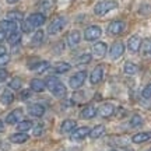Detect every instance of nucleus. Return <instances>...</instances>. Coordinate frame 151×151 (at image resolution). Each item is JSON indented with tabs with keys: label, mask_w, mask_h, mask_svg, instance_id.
<instances>
[{
	"label": "nucleus",
	"mask_w": 151,
	"mask_h": 151,
	"mask_svg": "<svg viewBox=\"0 0 151 151\" xmlns=\"http://www.w3.org/2000/svg\"><path fill=\"white\" fill-rule=\"evenodd\" d=\"M116 7H118L116 0H104V1L98 3V4L94 7V13H95L97 16H104V14L109 13L111 10L116 9Z\"/></svg>",
	"instance_id": "obj_1"
},
{
	"label": "nucleus",
	"mask_w": 151,
	"mask_h": 151,
	"mask_svg": "<svg viewBox=\"0 0 151 151\" xmlns=\"http://www.w3.org/2000/svg\"><path fill=\"white\" fill-rule=\"evenodd\" d=\"M65 27H66V18L65 17H56L53 21L49 24L48 32L50 34V35H56V34L60 32Z\"/></svg>",
	"instance_id": "obj_2"
},
{
	"label": "nucleus",
	"mask_w": 151,
	"mask_h": 151,
	"mask_svg": "<svg viewBox=\"0 0 151 151\" xmlns=\"http://www.w3.org/2000/svg\"><path fill=\"white\" fill-rule=\"evenodd\" d=\"M27 21L29 22V24H31V27L35 29V28H39L41 25L45 24L46 17H45V14H42V13H34V14H31V16L27 18Z\"/></svg>",
	"instance_id": "obj_3"
},
{
	"label": "nucleus",
	"mask_w": 151,
	"mask_h": 151,
	"mask_svg": "<svg viewBox=\"0 0 151 151\" xmlns=\"http://www.w3.org/2000/svg\"><path fill=\"white\" fill-rule=\"evenodd\" d=\"M101 34H102V29L98 25H91L86 29L84 38H86V41H97L98 38L101 37Z\"/></svg>",
	"instance_id": "obj_4"
},
{
	"label": "nucleus",
	"mask_w": 151,
	"mask_h": 151,
	"mask_svg": "<svg viewBox=\"0 0 151 151\" xmlns=\"http://www.w3.org/2000/svg\"><path fill=\"white\" fill-rule=\"evenodd\" d=\"M86 76H87V71H78V73H76L70 78V81H69L71 88H73V90L80 88V87L84 84V81H86Z\"/></svg>",
	"instance_id": "obj_5"
},
{
	"label": "nucleus",
	"mask_w": 151,
	"mask_h": 151,
	"mask_svg": "<svg viewBox=\"0 0 151 151\" xmlns=\"http://www.w3.org/2000/svg\"><path fill=\"white\" fill-rule=\"evenodd\" d=\"M22 116H24L22 109L17 108V109H14L13 112H10L9 115H7V118H6V123L7 124H16V123H18V122H21Z\"/></svg>",
	"instance_id": "obj_6"
},
{
	"label": "nucleus",
	"mask_w": 151,
	"mask_h": 151,
	"mask_svg": "<svg viewBox=\"0 0 151 151\" xmlns=\"http://www.w3.org/2000/svg\"><path fill=\"white\" fill-rule=\"evenodd\" d=\"M124 53V45L122 42H115L112 45V48L109 49V56L111 59H119L122 55Z\"/></svg>",
	"instance_id": "obj_7"
},
{
	"label": "nucleus",
	"mask_w": 151,
	"mask_h": 151,
	"mask_svg": "<svg viewBox=\"0 0 151 151\" xmlns=\"http://www.w3.org/2000/svg\"><path fill=\"white\" fill-rule=\"evenodd\" d=\"M140 46H141V38L139 35H133V37L129 38V41H127V49H129L132 53H137L140 50Z\"/></svg>",
	"instance_id": "obj_8"
},
{
	"label": "nucleus",
	"mask_w": 151,
	"mask_h": 151,
	"mask_svg": "<svg viewBox=\"0 0 151 151\" xmlns=\"http://www.w3.org/2000/svg\"><path fill=\"white\" fill-rule=\"evenodd\" d=\"M123 31H124V22L119 21V20L112 21L108 27V32L111 34V35H119V34H122Z\"/></svg>",
	"instance_id": "obj_9"
},
{
	"label": "nucleus",
	"mask_w": 151,
	"mask_h": 151,
	"mask_svg": "<svg viewBox=\"0 0 151 151\" xmlns=\"http://www.w3.org/2000/svg\"><path fill=\"white\" fill-rule=\"evenodd\" d=\"M90 134V129L87 127V126H84V127H78V129H74L73 132H71V136L70 139L71 140H83L86 136Z\"/></svg>",
	"instance_id": "obj_10"
},
{
	"label": "nucleus",
	"mask_w": 151,
	"mask_h": 151,
	"mask_svg": "<svg viewBox=\"0 0 151 151\" xmlns=\"http://www.w3.org/2000/svg\"><path fill=\"white\" fill-rule=\"evenodd\" d=\"M106 45L104 42H97V43H94L92 45V48H91V52L92 55L95 56V58H104L105 56V53H106Z\"/></svg>",
	"instance_id": "obj_11"
},
{
	"label": "nucleus",
	"mask_w": 151,
	"mask_h": 151,
	"mask_svg": "<svg viewBox=\"0 0 151 151\" xmlns=\"http://www.w3.org/2000/svg\"><path fill=\"white\" fill-rule=\"evenodd\" d=\"M17 22L14 21H10V20H3V21H0V31H3V32H7V34H11L17 31Z\"/></svg>",
	"instance_id": "obj_12"
},
{
	"label": "nucleus",
	"mask_w": 151,
	"mask_h": 151,
	"mask_svg": "<svg viewBox=\"0 0 151 151\" xmlns=\"http://www.w3.org/2000/svg\"><path fill=\"white\" fill-rule=\"evenodd\" d=\"M28 113L31 116H35V118H41L45 113V106L41 104H32V105L28 106Z\"/></svg>",
	"instance_id": "obj_13"
},
{
	"label": "nucleus",
	"mask_w": 151,
	"mask_h": 151,
	"mask_svg": "<svg viewBox=\"0 0 151 151\" xmlns=\"http://www.w3.org/2000/svg\"><path fill=\"white\" fill-rule=\"evenodd\" d=\"M80 32L78 31H70V32L67 34V38H66V42L67 45L70 46V48H74L77 46L78 43H80Z\"/></svg>",
	"instance_id": "obj_14"
},
{
	"label": "nucleus",
	"mask_w": 151,
	"mask_h": 151,
	"mask_svg": "<svg viewBox=\"0 0 151 151\" xmlns=\"http://www.w3.org/2000/svg\"><path fill=\"white\" fill-rule=\"evenodd\" d=\"M113 112H115V106L109 102L102 104V105L99 106V109H98V113H99L102 118H109V116H112Z\"/></svg>",
	"instance_id": "obj_15"
},
{
	"label": "nucleus",
	"mask_w": 151,
	"mask_h": 151,
	"mask_svg": "<svg viewBox=\"0 0 151 151\" xmlns=\"http://www.w3.org/2000/svg\"><path fill=\"white\" fill-rule=\"evenodd\" d=\"M151 140V132H141V133H137L132 137V141L136 143V144H141V143H146V141Z\"/></svg>",
	"instance_id": "obj_16"
},
{
	"label": "nucleus",
	"mask_w": 151,
	"mask_h": 151,
	"mask_svg": "<svg viewBox=\"0 0 151 151\" xmlns=\"http://www.w3.org/2000/svg\"><path fill=\"white\" fill-rule=\"evenodd\" d=\"M102 77H104V70H102V67L101 66H98L97 69H94L91 73V76H90V81H91V84H98L99 81L102 80Z\"/></svg>",
	"instance_id": "obj_17"
},
{
	"label": "nucleus",
	"mask_w": 151,
	"mask_h": 151,
	"mask_svg": "<svg viewBox=\"0 0 151 151\" xmlns=\"http://www.w3.org/2000/svg\"><path fill=\"white\" fill-rule=\"evenodd\" d=\"M76 120H71V119H66L63 120V123L60 126V130H62V133H70L73 130L76 129Z\"/></svg>",
	"instance_id": "obj_18"
},
{
	"label": "nucleus",
	"mask_w": 151,
	"mask_h": 151,
	"mask_svg": "<svg viewBox=\"0 0 151 151\" xmlns=\"http://www.w3.org/2000/svg\"><path fill=\"white\" fill-rule=\"evenodd\" d=\"M28 140V134L27 133H22V132H18L16 134L10 136V141L11 143H16V144H22Z\"/></svg>",
	"instance_id": "obj_19"
},
{
	"label": "nucleus",
	"mask_w": 151,
	"mask_h": 151,
	"mask_svg": "<svg viewBox=\"0 0 151 151\" xmlns=\"http://www.w3.org/2000/svg\"><path fill=\"white\" fill-rule=\"evenodd\" d=\"M105 126L104 124H98V126H95L92 130H90V137L91 139H99V137H102L104 134H105Z\"/></svg>",
	"instance_id": "obj_20"
},
{
	"label": "nucleus",
	"mask_w": 151,
	"mask_h": 151,
	"mask_svg": "<svg viewBox=\"0 0 151 151\" xmlns=\"http://www.w3.org/2000/svg\"><path fill=\"white\" fill-rule=\"evenodd\" d=\"M95 115H97V109L94 108L92 105H87L81 111V118L83 119H92Z\"/></svg>",
	"instance_id": "obj_21"
},
{
	"label": "nucleus",
	"mask_w": 151,
	"mask_h": 151,
	"mask_svg": "<svg viewBox=\"0 0 151 151\" xmlns=\"http://www.w3.org/2000/svg\"><path fill=\"white\" fill-rule=\"evenodd\" d=\"M45 88H46L45 81L39 80V78H34V80H31V90H32V91L42 92V91H45Z\"/></svg>",
	"instance_id": "obj_22"
},
{
	"label": "nucleus",
	"mask_w": 151,
	"mask_h": 151,
	"mask_svg": "<svg viewBox=\"0 0 151 151\" xmlns=\"http://www.w3.org/2000/svg\"><path fill=\"white\" fill-rule=\"evenodd\" d=\"M140 52L143 56H151V38H147L144 41H141Z\"/></svg>",
	"instance_id": "obj_23"
},
{
	"label": "nucleus",
	"mask_w": 151,
	"mask_h": 151,
	"mask_svg": "<svg viewBox=\"0 0 151 151\" xmlns=\"http://www.w3.org/2000/svg\"><path fill=\"white\" fill-rule=\"evenodd\" d=\"M13 101H14V95H13V92L9 91V90L3 91L1 97H0V102L3 104V105H10Z\"/></svg>",
	"instance_id": "obj_24"
},
{
	"label": "nucleus",
	"mask_w": 151,
	"mask_h": 151,
	"mask_svg": "<svg viewBox=\"0 0 151 151\" xmlns=\"http://www.w3.org/2000/svg\"><path fill=\"white\" fill-rule=\"evenodd\" d=\"M50 92L53 94L55 97H63L66 94V86L63 84V83H59L58 86H55L52 90H50Z\"/></svg>",
	"instance_id": "obj_25"
},
{
	"label": "nucleus",
	"mask_w": 151,
	"mask_h": 151,
	"mask_svg": "<svg viewBox=\"0 0 151 151\" xmlns=\"http://www.w3.org/2000/svg\"><path fill=\"white\" fill-rule=\"evenodd\" d=\"M7 41H9L10 45H17V43L21 41V32L17 29V31H14V32L9 34V35H7Z\"/></svg>",
	"instance_id": "obj_26"
},
{
	"label": "nucleus",
	"mask_w": 151,
	"mask_h": 151,
	"mask_svg": "<svg viewBox=\"0 0 151 151\" xmlns=\"http://www.w3.org/2000/svg\"><path fill=\"white\" fill-rule=\"evenodd\" d=\"M53 4H55L53 0H42V1L39 3V10L42 11V14H45V13H48L49 10H52Z\"/></svg>",
	"instance_id": "obj_27"
},
{
	"label": "nucleus",
	"mask_w": 151,
	"mask_h": 151,
	"mask_svg": "<svg viewBox=\"0 0 151 151\" xmlns=\"http://www.w3.org/2000/svg\"><path fill=\"white\" fill-rule=\"evenodd\" d=\"M7 20H10V21H22L24 20V16H22V13L20 11H10V13H7Z\"/></svg>",
	"instance_id": "obj_28"
},
{
	"label": "nucleus",
	"mask_w": 151,
	"mask_h": 151,
	"mask_svg": "<svg viewBox=\"0 0 151 151\" xmlns=\"http://www.w3.org/2000/svg\"><path fill=\"white\" fill-rule=\"evenodd\" d=\"M71 69V66L69 63H58V65L53 67V71L58 73V74H62V73H66Z\"/></svg>",
	"instance_id": "obj_29"
},
{
	"label": "nucleus",
	"mask_w": 151,
	"mask_h": 151,
	"mask_svg": "<svg viewBox=\"0 0 151 151\" xmlns=\"http://www.w3.org/2000/svg\"><path fill=\"white\" fill-rule=\"evenodd\" d=\"M123 70L126 74H130V76L136 74V73H137V66H136V63H133V62H126Z\"/></svg>",
	"instance_id": "obj_30"
},
{
	"label": "nucleus",
	"mask_w": 151,
	"mask_h": 151,
	"mask_svg": "<svg viewBox=\"0 0 151 151\" xmlns=\"http://www.w3.org/2000/svg\"><path fill=\"white\" fill-rule=\"evenodd\" d=\"M29 69H31V70H35L37 73H43L45 70L49 69V63L48 62H39V63H37L35 66H31Z\"/></svg>",
	"instance_id": "obj_31"
},
{
	"label": "nucleus",
	"mask_w": 151,
	"mask_h": 151,
	"mask_svg": "<svg viewBox=\"0 0 151 151\" xmlns=\"http://www.w3.org/2000/svg\"><path fill=\"white\" fill-rule=\"evenodd\" d=\"M32 127V122L31 120H21V122H18V124H17V130L18 132H27V130H29Z\"/></svg>",
	"instance_id": "obj_32"
},
{
	"label": "nucleus",
	"mask_w": 151,
	"mask_h": 151,
	"mask_svg": "<svg viewBox=\"0 0 151 151\" xmlns=\"http://www.w3.org/2000/svg\"><path fill=\"white\" fill-rule=\"evenodd\" d=\"M143 124V118H141L140 115H133L129 120V126L130 127H139Z\"/></svg>",
	"instance_id": "obj_33"
},
{
	"label": "nucleus",
	"mask_w": 151,
	"mask_h": 151,
	"mask_svg": "<svg viewBox=\"0 0 151 151\" xmlns=\"http://www.w3.org/2000/svg\"><path fill=\"white\" fill-rule=\"evenodd\" d=\"M59 83H60L59 78H58V77H55V76H52V77H49L48 80L45 81V86H46V88L50 91V90H52L55 86H58Z\"/></svg>",
	"instance_id": "obj_34"
},
{
	"label": "nucleus",
	"mask_w": 151,
	"mask_h": 151,
	"mask_svg": "<svg viewBox=\"0 0 151 151\" xmlns=\"http://www.w3.org/2000/svg\"><path fill=\"white\" fill-rule=\"evenodd\" d=\"M43 35H45V34H43L42 29H38L37 32L34 34V37H32V42H34V45H38V43L42 42Z\"/></svg>",
	"instance_id": "obj_35"
},
{
	"label": "nucleus",
	"mask_w": 151,
	"mask_h": 151,
	"mask_svg": "<svg viewBox=\"0 0 151 151\" xmlns=\"http://www.w3.org/2000/svg\"><path fill=\"white\" fill-rule=\"evenodd\" d=\"M22 86V81L18 78V77H16V78H13V80L10 81V84H9V87L10 88H13V90H20Z\"/></svg>",
	"instance_id": "obj_36"
},
{
	"label": "nucleus",
	"mask_w": 151,
	"mask_h": 151,
	"mask_svg": "<svg viewBox=\"0 0 151 151\" xmlns=\"http://www.w3.org/2000/svg\"><path fill=\"white\" fill-rule=\"evenodd\" d=\"M90 60H91V55L83 53L80 58H78V65H87V63H90Z\"/></svg>",
	"instance_id": "obj_37"
},
{
	"label": "nucleus",
	"mask_w": 151,
	"mask_h": 151,
	"mask_svg": "<svg viewBox=\"0 0 151 151\" xmlns=\"http://www.w3.org/2000/svg\"><path fill=\"white\" fill-rule=\"evenodd\" d=\"M141 97L144 99H151V84L144 87V90L141 91Z\"/></svg>",
	"instance_id": "obj_38"
},
{
	"label": "nucleus",
	"mask_w": 151,
	"mask_h": 151,
	"mask_svg": "<svg viewBox=\"0 0 151 151\" xmlns=\"http://www.w3.org/2000/svg\"><path fill=\"white\" fill-rule=\"evenodd\" d=\"M21 29L24 32H31V31H34V28L31 27V24H29L27 20H22L21 21Z\"/></svg>",
	"instance_id": "obj_39"
},
{
	"label": "nucleus",
	"mask_w": 151,
	"mask_h": 151,
	"mask_svg": "<svg viewBox=\"0 0 151 151\" xmlns=\"http://www.w3.org/2000/svg\"><path fill=\"white\" fill-rule=\"evenodd\" d=\"M20 98H21L22 101H27L28 98H31V91H29V90H24V91H21Z\"/></svg>",
	"instance_id": "obj_40"
},
{
	"label": "nucleus",
	"mask_w": 151,
	"mask_h": 151,
	"mask_svg": "<svg viewBox=\"0 0 151 151\" xmlns=\"http://www.w3.org/2000/svg\"><path fill=\"white\" fill-rule=\"evenodd\" d=\"M9 60H10V56L6 53V55H1L0 56V66H4V65H7L9 63Z\"/></svg>",
	"instance_id": "obj_41"
},
{
	"label": "nucleus",
	"mask_w": 151,
	"mask_h": 151,
	"mask_svg": "<svg viewBox=\"0 0 151 151\" xmlns=\"http://www.w3.org/2000/svg\"><path fill=\"white\" fill-rule=\"evenodd\" d=\"M43 133V126L42 124H38L34 127V136H41Z\"/></svg>",
	"instance_id": "obj_42"
},
{
	"label": "nucleus",
	"mask_w": 151,
	"mask_h": 151,
	"mask_svg": "<svg viewBox=\"0 0 151 151\" xmlns=\"http://www.w3.org/2000/svg\"><path fill=\"white\" fill-rule=\"evenodd\" d=\"M7 76H9L7 70H4V69H0V83H3V81L7 78Z\"/></svg>",
	"instance_id": "obj_43"
},
{
	"label": "nucleus",
	"mask_w": 151,
	"mask_h": 151,
	"mask_svg": "<svg viewBox=\"0 0 151 151\" xmlns=\"http://www.w3.org/2000/svg\"><path fill=\"white\" fill-rule=\"evenodd\" d=\"M6 53H7V49H6V46L0 43V56H1V55H6Z\"/></svg>",
	"instance_id": "obj_44"
},
{
	"label": "nucleus",
	"mask_w": 151,
	"mask_h": 151,
	"mask_svg": "<svg viewBox=\"0 0 151 151\" xmlns=\"http://www.w3.org/2000/svg\"><path fill=\"white\" fill-rule=\"evenodd\" d=\"M6 39V34L3 32V31H0V42H1V41H4Z\"/></svg>",
	"instance_id": "obj_45"
},
{
	"label": "nucleus",
	"mask_w": 151,
	"mask_h": 151,
	"mask_svg": "<svg viewBox=\"0 0 151 151\" xmlns=\"http://www.w3.org/2000/svg\"><path fill=\"white\" fill-rule=\"evenodd\" d=\"M4 130V124H3V120H0V132Z\"/></svg>",
	"instance_id": "obj_46"
},
{
	"label": "nucleus",
	"mask_w": 151,
	"mask_h": 151,
	"mask_svg": "<svg viewBox=\"0 0 151 151\" xmlns=\"http://www.w3.org/2000/svg\"><path fill=\"white\" fill-rule=\"evenodd\" d=\"M17 1H18V0H7L9 4H14V3H17Z\"/></svg>",
	"instance_id": "obj_47"
},
{
	"label": "nucleus",
	"mask_w": 151,
	"mask_h": 151,
	"mask_svg": "<svg viewBox=\"0 0 151 151\" xmlns=\"http://www.w3.org/2000/svg\"><path fill=\"white\" fill-rule=\"evenodd\" d=\"M146 151H151V148H148V150H146Z\"/></svg>",
	"instance_id": "obj_48"
},
{
	"label": "nucleus",
	"mask_w": 151,
	"mask_h": 151,
	"mask_svg": "<svg viewBox=\"0 0 151 151\" xmlns=\"http://www.w3.org/2000/svg\"><path fill=\"white\" fill-rule=\"evenodd\" d=\"M124 151H133V150H124Z\"/></svg>",
	"instance_id": "obj_49"
}]
</instances>
